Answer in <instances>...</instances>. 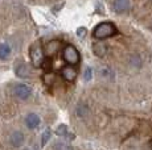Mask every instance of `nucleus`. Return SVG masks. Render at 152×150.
I'll list each match as a JSON object with an SVG mask.
<instances>
[{
    "label": "nucleus",
    "mask_w": 152,
    "mask_h": 150,
    "mask_svg": "<svg viewBox=\"0 0 152 150\" xmlns=\"http://www.w3.org/2000/svg\"><path fill=\"white\" fill-rule=\"evenodd\" d=\"M116 34V27L113 22H101L93 30V37L97 40H104Z\"/></svg>",
    "instance_id": "obj_1"
},
{
    "label": "nucleus",
    "mask_w": 152,
    "mask_h": 150,
    "mask_svg": "<svg viewBox=\"0 0 152 150\" xmlns=\"http://www.w3.org/2000/svg\"><path fill=\"white\" fill-rule=\"evenodd\" d=\"M44 56H45V53H44V50L41 48V44H40L39 41L34 42V44L32 45L31 50H29V57H31L32 65H33L34 67H40V66H42Z\"/></svg>",
    "instance_id": "obj_2"
},
{
    "label": "nucleus",
    "mask_w": 152,
    "mask_h": 150,
    "mask_svg": "<svg viewBox=\"0 0 152 150\" xmlns=\"http://www.w3.org/2000/svg\"><path fill=\"white\" fill-rule=\"evenodd\" d=\"M80 53L78 50L72 45H68L65 49H64V59L69 63V65H77L80 62Z\"/></svg>",
    "instance_id": "obj_3"
},
{
    "label": "nucleus",
    "mask_w": 152,
    "mask_h": 150,
    "mask_svg": "<svg viewBox=\"0 0 152 150\" xmlns=\"http://www.w3.org/2000/svg\"><path fill=\"white\" fill-rule=\"evenodd\" d=\"M13 92H15V96L16 97H19V99H21V100H25L31 96L32 88L29 87V86L24 84V83H20V84H17L16 87H15Z\"/></svg>",
    "instance_id": "obj_4"
},
{
    "label": "nucleus",
    "mask_w": 152,
    "mask_h": 150,
    "mask_svg": "<svg viewBox=\"0 0 152 150\" xmlns=\"http://www.w3.org/2000/svg\"><path fill=\"white\" fill-rule=\"evenodd\" d=\"M60 48H61V42L58 41V40H52L50 42L46 44L45 49H44V53H45V56H48V57H53L54 54L60 50Z\"/></svg>",
    "instance_id": "obj_5"
},
{
    "label": "nucleus",
    "mask_w": 152,
    "mask_h": 150,
    "mask_svg": "<svg viewBox=\"0 0 152 150\" xmlns=\"http://www.w3.org/2000/svg\"><path fill=\"white\" fill-rule=\"evenodd\" d=\"M131 7L130 0H114V11L116 13H126Z\"/></svg>",
    "instance_id": "obj_6"
},
{
    "label": "nucleus",
    "mask_w": 152,
    "mask_h": 150,
    "mask_svg": "<svg viewBox=\"0 0 152 150\" xmlns=\"http://www.w3.org/2000/svg\"><path fill=\"white\" fill-rule=\"evenodd\" d=\"M10 142L13 148H20V146H23V144H24V134H23V132H20V131L12 132V134H11V137H10Z\"/></svg>",
    "instance_id": "obj_7"
},
{
    "label": "nucleus",
    "mask_w": 152,
    "mask_h": 150,
    "mask_svg": "<svg viewBox=\"0 0 152 150\" xmlns=\"http://www.w3.org/2000/svg\"><path fill=\"white\" fill-rule=\"evenodd\" d=\"M40 123H41V120L36 113H28L25 117V125L29 129H36L40 125Z\"/></svg>",
    "instance_id": "obj_8"
},
{
    "label": "nucleus",
    "mask_w": 152,
    "mask_h": 150,
    "mask_svg": "<svg viewBox=\"0 0 152 150\" xmlns=\"http://www.w3.org/2000/svg\"><path fill=\"white\" fill-rule=\"evenodd\" d=\"M62 76H64V79H66L68 82H73V80L77 78V70L73 69L72 65L65 66V67H62Z\"/></svg>",
    "instance_id": "obj_9"
},
{
    "label": "nucleus",
    "mask_w": 152,
    "mask_h": 150,
    "mask_svg": "<svg viewBox=\"0 0 152 150\" xmlns=\"http://www.w3.org/2000/svg\"><path fill=\"white\" fill-rule=\"evenodd\" d=\"M107 48L109 46L103 42H95V44H93V53L97 57H103L107 53Z\"/></svg>",
    "instance_id": "obj_10"
},
{
    "label": "nucleus",
    "mask_w": 152,
    "mask_h": 150,
    "mask_svg": "<svg viewBox=\"0 0 152 150\" xmlns=\"http://www.w3.org/2000/svg\"><path fill=\"white\" fill-rule=\"evenodd\" d=\"M15 71H16L17 76H20V78H27L31 75V71H29L27 63H24V62L19 63V65L16 66V69H15Z\"/></svg>",
    "instance_id": "obj_11"
},
{
    "label": "nucleus",
    "mask_w": 152,
    "mask_h": 150,
    "mask_svg": "<svg viewBox=\"0 0 152 150\" xmlns=\"http://www.w3.org/2000/svg\"><path fill=\"white\" fill-rule=\"evenodd\" d=\"M99 75H101L103 79H109V80H113L114 76H115V73L113 71V69L107 67V66H103V67L99 69Z\"/></svg>",
    "instance_id": "obj_12"
},
{
    "label": "nucleus",
    "mask_w": 152,
    "mask_h": 150,
    "mask_svg": "<svg viewBox=\"0 0 152 150\" xmlns=\"http://www.w3.org/2000/svg\"><path fill=\"white\" fill-rule=\"evenodd\" d=\"M56 133H57L58 136H62V137H66L68 140H73L74 138V134L73 133H70V132L68 131V126L66 125H60V126H57V129H56Z\"/></svg>",
    "instance_id": "obj_13"
},
{
    "label": "nucleus",
    "mask_w": 152,
    "mask_h": 150,
    "mask_svg": "<svg viewBox=\"0 0 152 150\" xmlns=\"http://www.w3.org/2000/svg\"><path fill=\"white\" fill-rule=\"evenodd\" d=\"M11 54V48L7 44H0V59H5Z\"/></svg>",
    "instance_id": "obj_14"
},
{
    "label": "nucleus",
    "mask_w": 152,
    "mask_h": 150,
    "mask_svg": "<svg viewBox=\"0 0 152 150\" xmlns=\"http://www.w3.org/2000/svg\"><path fill=\"white\" fill-rule=\"evenodd\" d=\"M53 150H74V149L68 142H56L53 146Z\"/></svg>",
    "instance_id": "obj_15"
},
{
    "label": "nucleus",
    "mask_w": 152,
    "mask_h": 150,
    "mask_svg": "<svg viewBox=\"0 0 152 150\" xmlns=\"http://www.w3.org/2000/svg\"><path fill=\"white\" fill-rule=\"evenodd\" d=\"M50 136H52V131H50L49 128L45 129V131L42 132V136H41V145H42V146H45L46 142L50 140Z\"/></svg>",
    "instance_id": "obj_16"
},
{
    "label": "nucleus",
    "mask_w": 152,
    "mask_h": 150,
    "mask_svg": "<svg viewBox=\"0 0 152 150\" xmlns=\"http://www.w3.org/2000/svg\"><path fill=\"white\" fill-rule=\"evenodd\" d=\"M87 113H89V108H87L86 105H85V104H80V105H78V108H77L78 117H85Z\"/></svg>",
    "instance_id": "obj_17"
},
{
    "label": "nucleus",
    "mask_w": 152,
    "mask_h": 150,
    "mask_svg": "<svg viewBox=\"0 0 152 150\" xmlns=\"http://www.w3.org/2000/svg\"><path fill=\"white\" fill-rule=\"evenodd\" d=\"M130 61H131V65H132L134 67H140V65H142V61H140L139 56H132Z\"/></svg>",
    "instance_id": "obj_18"
},
{
    "label": "nucleus",
    "mask_w": 152,
    "mask_h": 150,
    "mask_svg": "<svg viewBox=\"0 0 152 150\" xmlns=\"http://www.w3.org/2000/svg\"><path fill=\"white\" fill-rule=\"evenodd\" d=\"M44 79H45V83H46V84L50 86V84H53L56 76H54L53 74H46V75H44Z\"/></svg>",
    "instance_id": "obj_19"
},
{
    "label": "nucleus",
    "mask_w": 152,
    "mask_h": 150,
    "mask_svg": "<svg viewBox=\"0 0 152 150\" xmlns=\"http://www.w3.org/2000/svg\"><path fill=\"white\" fill-rule=\"evenodd\" d=\"M91 78H93V70L90 67H87L83 73V79L86 80V82H89V80H91Z\"/></svg>",
    "instance_id": "obj_20"
},
{
    "label": "nucleus",
    "mask_w": 152,
    "mask_h": 150,
    "mask_svg": "<svg viewBox=\"0 0 152 150\" xmlns=\"http://www.w3.org/2000/svg\"><path fill=\"white\" fill-rule=\"evenodd\" d=\"M86 28H85V27H81V28H78V29H77V36L78 37H85V36H86Z\"/></svg>",
    "instance_id": "obj_21"
}]
</instances>
